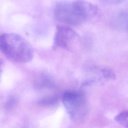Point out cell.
Returning a JSON list of instances; mask_svg holds the SVG:
<instances>
[{
  "mask_svg": "<svg viewBox=\"0 0 128 128\" xmlns=\"http://www.w3.org/2000/svg\"><path fill=\"white\" fill-rule=\"evenodd\" d=\"M102 74L106 79L112 80L115 78V74L114 72L110 69L104 68L102 70Z\"/></svg>",
  "mask_w": 128,
  "mask_h": 128,
  "instance_id": "7",
  "label": "cell"
},
{
  "mask_svg": "<svg viewBox=\"0 0 128 128\" xmlns=\"http://www.w3.org/2000/svg\"><path fill=\"white\" fill-rule=\"evenodd\" d=\"M4 66V61L1 58H0V79L2 74V72Z\"/></svg>",
  "mask_w": 128,
  "mask_h": 128,
  "instance_id": "9",
  "label": "cell"
},
{
  "mask_svg": "<svg viewBox=\"0 0 128 128\" xmlns=\"http://www.w3.org/2000/svg\"><path fill=\"white\" fill-rule=\"evenodd\" d=\"M58 100V98L56 96H52L44 98L42 100H40L39 103L43 105H48L54 104Z\"/></svg>",
  "mask_w": 128,
  "mask_h": 128,
  "instance_id": "6",
  "label": "cell"
},
{
  "mask_svg": "<svg viewBox=\"0 0 128 128\" xmlns=\"http://www.w3.org/2000/svg\"><path fill=\"white\" fill-rule=\"evenodd\" d=\"M96 6L86 1H66L58 3L54 8L55 18L62 23L78 26L96 16Z\"/></svg>",
  "mask_w": 128,
  "mask_h": 128,
  "instance_id": "1",
  "label": "cell"
},
{
  "mask_svg": "<svg viewBox=\"0 0 128 128\" xmlns=\"http://www.w3.org/2000/svg\"><path fill=\"white\" fill-rule=\"evenodd\" d=\"M114 120L125 128H128V111L123 110L120 112L114 118Z\"/></svg>",
  "mask_w": 128,
  "mask_h": 128,
  "instance_id": "5",
  "label": "cell"
},
{
  "mask_svg": "<svg viewBox=\"0 0 128 128\" xmlns=\"http://www.w3.org/2000/svg\"><path fill=\"white\" fill-rule=\"evenodd\" d=\"M0 50L8 58L18 63L28 62L34 56L31 44L22 36L12 32L0 34Z\"/></svg>",
  "mask_w": 128,
  "mask_h": 128,
  "instance_id": "2",
  "label": "cell"
},
{
  "mask_svg": "<svg viewBox=\"0 0 128 128\" xmlns=\"http://www.w3.org/2000/svg\"><path fill=\"white\" fill-rule=\"evenodd\" d=\"M15 104V100L12 98L10 99V100L8 101V102L6 103V107L7 108H11L12 106H14V105Z\"/></svg>",
  "mask_w": 128,
  "mask_h": 128,
  "instance_id": "8",
  "label": "cell"
},
{
  "mask_svg": "<svg viewBox=\"0 0 128 128\" xmlns=\"http://www.w3.org/2000/svg\"><path fill=\"white\" fill-rule=\"evenodd\" d=\"M62 100L70 118L76 122H80L86 117L88 112L86 99L79 90H70L64 92Z\"/></svg>",
  "mask_w": 128,
  "mask_h": 128,
  "instance_id": "3",
  "label": "cell"
},
{
  "mask_svg": "<svg viewBox=\"0 0 128 128\" xmlns=\"http://www.w3.org/2000/svg\"><path fill=\"white\" fill-rule=\"evenodd\" d=\"M80 40L78 33L70 27L58 26L54 38V45L67 50H71L74 48Z\"/></svg>",
  "mask_w": 128,
  "mask_h": 128,
  "instance_id": "4",
  "label": "cell"
}]
</instances>
